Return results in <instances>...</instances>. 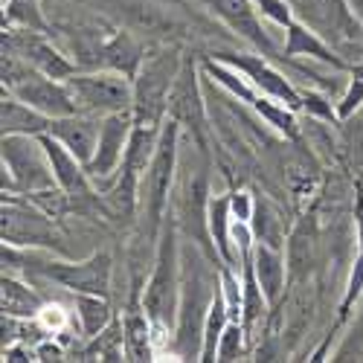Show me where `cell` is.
I'll list each match as a JSON object with an SVG mask.
<instances>
[{
	"mask_svg": "<svg viewBox=\"0 0 363 363\" xmlns=\"http://www.w3.org/2000/svg\"><path fill=\"white\" fill-rule=\"evenodd\" d=\"M180 245H177V224L166 216L160 235H157V253L151 264V277L143 288V306L151 325L166 331L177 323L180 306V285H184V264H180Z\"/></svg>",
	"mask_w": 363,
	"mask_h": 363,
	"instance_id": "cell-1",
	"label": "cell"
},
{
	"mask_svg": "<svg viewBox=\"0 0 363 363\" xmlns=\"http://www.w3.org/2000/svg\"><path fill=\"white\" fill-rule=\"evenodd\" d=\"M221 277L209 274V264L203 259H186L184 267V285H180V306H177V323H174V352L184 360L201 357L203 343V323L209 314V306L218 294Z\"/></svg>",
	"mask_w": 363,
	"mask_h": 363,
	"instance_id": "cell-2",
	"label": "cell"
},
{
	"mask_svg": "<svg viewBox=\"0 0 363 363\" xmlns=\"http://www.w3.org/2000/svg\"><path fill=\"white\" fill-rule=\"evenodd\" d=\"M177 140H180V123L166 119L160 143L155 148V157H151L143 174V184H140V216H143V224H148L151 238L160 235V227L166 221L169 189H172L174 169H177Z\"/></svg>",
	"mask_w": 363,
	"mask_h": 363,
	"instance_id": "cell-3",
	"label": "cell"
},
{
	"mask_svg": "<svg viewBox=\"0 0 363 363\" xmlns=\"http://www.w3.org/2000/svg\"><path fill=\"white\" fill-rule=\"evenodd\" d=\"M180 67L184 58L174 50H160L143 58V67L134 76V123H166Z\"/></svg>",
	"mask_w": 363,
	"mask_h": 363,
	"instance_id": "cell-4",
	"label": "cell"
},
{
	"mask_svg": "<svg viewBox=\"0 0 363 363\" xmlns=\"http://www.w3.org/2000/svg\"><path fill=\"white\" fill-rule=\"evenodd\" d=\"M65 82L76 99L79 113L111 116V113L134 111V82L116 70H108V67L76 70Z\"/></svg>",
	"mask_w": 363,
	"mask_h": 363,
	"instance_id": "cell-5",
	"label": "cell"
},
{
	"mask_svg": "<svg viewBox=\"0 0 363 363\" xmlns=\"http://www.w3.org/2000/svg\"><path fill=\"white\" fill-rule=\"evenodd\" d=\"M4 177H9V189L18 195H35L55 189V174L50 155L38 137L33 134H4Z\"/></svg>",
	"mask_w": 363,
	"mask_h": 363,
	"instance_id": "cell-6",
	"label": "cell"
},
{
	"mask_svg": "<svg viewBox=\"0 0 363 363\" xmlns=\"http://www.w3.org/2000/svg\"><path fill=\"white\" fill-rule=\"evenodd\" d=\"M29 264H18L15 270H26L33 279H47L62 285L70 294H111V256L108 253H94L84 262H62V259H38V256H23Z\"/></svg>",
	"mask_w": 363,
	"mask_h": 363,
	"instance_id": "cell-7",
	"label": "cell"
},
{
	"mask_svg": "<svg viewBox=\"0 0 363 363\" xmlns=\"http://www.w3.org/2000/svg\"><path fill=\"white\" fill-rule=\"evenodd\" d=\"M203 73L209 76V79H216L218 84H224L233 96H238L241 102H247L267 125H274L279 134H285V137H296V116H294V108H288V105H282V102H277L274 96H264L262 90H256L245 76H241L233 65H227V62H213V58H203Z\"/></svg>",
	"mask_w": 363,
	"mask_h": 363,
	"instance_id": "cell-8",
	"label": "cell"
},
{
	"mask_svg": "<svg viewBox=\"0 0 363 363\" xmlns=\"http://www.w3.org/2000/svg\"><path fill=\"white\" fill-rule=\"evenodd\" d=\"M58 233L52 230V216L33 201H18L4 195V245L15 247H44L65 253V245H58Z\"/></svg>",
	"mask_w": 363,
	"mask_h": 363,
	"instance_id": "cell-9",
	"label": "cell"
},
{
	"mask_svg": "<svg viewBox=\"0 0 363 363\" xmlns=\"http://www.w3.org/2000/svg\"><path fill=\"white\" fill-rule=\"evenodd\" d=\"M131 128H134V111L125 113H111L102 116V131H99V145L94 151V157L84 166L94 184L102 180H113L119 166L125 160V148L131 140Z\"/></svg>",
	"mask_w": 363,
	"mask_h": 363,
	"instance_id": "cell-10",
	"label": "cell"
},
{
	"mask_svg": "<svg viewBox=\"0 0 363 363\" xmlns=\"http://www.w3.org/2000/svg\"><path fill=\"white\" fill-rule=\"evenodd\" d=\"M221 62L233 65L241 76H245L256 90H262L264 96H274L277 102L288 105V108H302V94L285 79V73H279L274 65L264 62V55H253V52H218Z\"/></svg>",
	"mask_w": 363,
	"mask_h": 363,
	"instance_id": "cell-11",
	"label": "cell"
},
{
	"mask_svg": "<svg viewBox=\"0 0 363 363\" xmlns=\"http://www.w3.org/2000/svg\"><path fill=\"white\" fill-rule=\"evenodd\" d=\"M4 47L15 50L23 62H29L38 73H47L52 79H70L79 70L62 50L47 41L44 33H38V29H21V26L12 29V33L4 35Z\"/></svg>",
	"mask_w": 363,
	"mask_h": 363,
	"instance_id": "cell-12",
	"label": "cell"
},
{
	"mask_svg": "<svg viewBox=\"0 0 363 363\" xmlns=\"http://www.w3.org/2000/svg\"><path fill=\"white\" fill-rule=\"evenodd\" d=\"M6 90H9L12 96H18L21 102H26L29 108L47 113L50 119L79 113L76 99H73V94H70L67 82H65V79H52V76L38 73V70H33L26 79H21L18 84H12V87H6Z\"/></svg>",
	"mask_w": 363,
	"mask_h": 363,
	"instance_id": "cell-13",
	"label": "cell"
},
{
	"mask_svg": "<svg viewBox=\"0 0 363 363\" xmlns=\"http://www.w3.org/2000/svg\"><path fill=\"white\" fill-rule=\"evenodd\" d=\"M169 113L174 123H180V128H189L198 140V148H203V96L198 87V67L195 62L184 58V67H180V76L174 82L172 99H169Z\"/></svg>",
	"mask_w": 363,
	"mask_h": 363,
	"instance_id": "cell-14",
	"label": "cell"
},
{
	"mask_svg": "<svg viewBox=\"0 0 363 363\" xmlns=\"http://www.w3.org/2000/svg\"><path fill=\"white\" fill-rule=\"evenodd\" d=\"M206 6L213 9V15L227 23L235 35H241L245 41H250L253 47H259L262 52H270V35L262 26L256 0H206Z\"/></svg>",
	"mask_w": 363,
	"mask_h": 363,
	"instance_id": "cell-15",
	"label": "cell"
},
{
	"mask_svg": "<svg viewBox=\"0 0 363 363\" xmlns=\"http://www.w3.org/2000/svg\"><path fill=\"white\" fill-rule=\"evenodd\" d=\"M99 131H102V116H90V113L55 116L47 128V134H52L65 148H70L84 166L90 163L99 145Z\"/></svg>",
	"mask_w": 363,
	"mask_h": 363,
	"instance_id": "cell-16",
	"label": "cell"
},
{
	"mask_svg": "<svg viewBox=\"0 0 363 363\" xmlns=\"http://www.w3.org/2000/svg\"><path fill=\"white\" fill-rule=\"evenodd\" d=\"M253 270H256V279L270 302V308L279 306L291 279H288V262H285V250H277L270 245H262L256 241L253 247Z\"/></svg>",
	"mask_w": 363,
	"mask_h": 363,
	"instance_id": "cell-17",
	"label": "cell"
},
{
	"mask_svg": "<svg viewBox=\"0 0 363 363\" xmlns=\"http://www.w3.org/2000/svg\"><path fill=\"white\" fill-rule=\"evenodd\" d=\"M317 250V230L314 221L299 218L285 241V262H288V279L291 282H306L314 270V253Z\"/></svg>",
	"mask_w": 363,
	"mask_h": 363,
	"instance_id": "cell-18",
	"label": "cell"
},
{
	"mask_svg": "<svg viewBox=\"0 0 363 363\" xmlns=\"http://www.w3.org/2000/svg\"><path fill=\"white\" fill-rule=\"evenodd\" d=\"M285 58H311V62H323L328 67H335V70H352V65H346L343 58L331 50L317 33H311V29L306 23H299L294 21L288 26V38H285Z\"/></svg>",
	"mask_w": 363,
	"mask_h": 363,
	"instance_id": "cell-19",
	"label": "cell"
},
{
	"mask_svg": "<svg viewBox=\"0 0 363 363\" xmlns=\"http://www.w3.org/2000/svg\"><path fill=\"white\" fill-rule=\"evenodd\" d=\"M151 325L148 314H145V306H143V296H140V285H134V294H131V306L123 317V337H125V357L128 360H151Z\"/></svg>",
	"mask_w": 363,
	"mask_h": 363,
	"instance_id": "cell-20",
	"label": "cell"
},
{
	"mask_svg": "<svg viewBox=\"0 0 363 363\" xmlns=\"http://www.w3.org/2000/svg\"><path fill=\"white\" fill-rule=\"evenodd\" d=\"M206 224H209V235H213V245H216L221 262L241 270V264H235V262H241V256L233 245V195L209 198Z\"/></svg>",
	"mask_w": 363,
	"mask_h": 363,
	"instance_id": "cell-21",
	"label": "cell"
},
{
	"mask_svg": "<svg viewBox=\"0 0 363 363\" xmlns=\"http://www.w3.org/2000/svg\"><path fill=\"white\" fill-rule=\"evenodd\" d=\"M143 47L128 35V33H113L105 44H99V67H108V70H116L134 82V76L140 73L143 67Z\"/></svg>",
	"mask_w": 363,
	"mask_h": 363,
	"instance_id": "cell-22",
	"label": "cell"
},
{
	"mask_svg": "<svg viewBox=\"0 0 363 363\" xmlns=\"http://www.w3.org/2000/svg\"><path fill=\"white\" fill-rule=\"evenodd\" d=\"M0 123H4V134H47L52 119L35 108H29L18 96H12L9 90L4 94V108H0Z\"/></svg>",
	"mask_w": 363,
	"mask_h": 363,
	"instance_id": "cell-23",
	"label": "cell"
},
{
	"mask_svg": "<svg viewBox=\"0 0 363 363\" xmlns=\"http://www.w3.org/2000/svg\"><path fill=\"white\" fill-rule=\"evenodd\" d=\"M41 311H47V299L35 288L15 279L6 270L4 274V314L18 317V320H35L41 317Z\"/></svg>",
	"mask_w": 363,
	"mask_h": 363,
	"instance_id": "cell-24",
	"label": "cell"
},
{
	"mask_svg": "<svg viewBox=\"0 0 363 363\" xmlns=\"http://www.w3.org/2000/svg\"><path fill=\"white\" fill-rule=\"evenodd\" d=\"M250 227H253V235L262 241V245H270V247H277V250H285V241H288V233H291V230H285L282 213H279V209L270 203V201L256 198Z\"/></svg>",
	"mask_w": 363,
	"mask_h": 363,
	"instance_id": "cell-25",
	"label": "cell"
},
{
	"mask_svg": "<svg viewBox=\"0 0 363 363\" xmlns=\"http://www.w3.org/2000/svg\"><path fill=\"white\" fill-rule=\"evenodd\" d=\"M73 302H76V317H79V325L84 331V337H96L99 331H105L113 323L108 296H99V294H73Z\"/></svg>",
	"mask_w": 363,
	"mask_h": 363,
	"instance_id": "cell-26",
	"label": "cell"
},
{
	"mask_svg": "<svg viewBox=\"0 0 363 363\" xmlns=\"http://www.w3.org/2000/svg\"><path fill=\"white\" fill-rule=\"evenodd\" d=\"M233 323L230 317V308L224 302V294H221V285H218V294L213 299V306H209V314H206V323H203V343H201V357L198 360H216L218 354V340L224 335V328Z\"/></svg>",
	"mask_w": 363,
	"mask_h": 363,
	"instance_id": "cell-27",
	"label": "cell"
},
{
	"mask_svg": "<svg viewBox=\"0 0 363 363\" xmlns=\"http://www.w3.org/2000/svg\"><path fill=\"white\" fill-rule=\"evenodd\" d=\"M6 15L21 29H38V33H44V29H47V23H44V18L38 12V0H9Z\"/></svg>",
	"mask_w": 363,
	"mask_h": 363,
	"instance_id": "cell-28",
	"label": "cell"
},
{
	"mask_svg": "<svg viewBox=\"0 0 363 363\" xmlns=\"http://www.w3.org/2000/svg\"><path fill=\"white\" fill-rule=\"evenodd\" d=\"M245 340H247V331L245 325H241L238 320H233L227 328H224V335L218 340V354L216 360H238L241 354H245Z\"/></svg>",
	"mask_w": 363,
	"mask_h": 363,
	"instance_id": "cell-29",
	"label": "cell"
},
{
	"mask_svg": "<svg viewBox=\"0 0 363 363\" xmlns=\"http://www.w3.org/2000/svg\"><path fill=\"white\" fill-rule=\"evenodd\" d=\"M349 76H352V82H349V87H346L343 99L337 102V116H340V119L352 116V113L363 105V65L352 67V70H349Z\"/></svg>",
	"mask_w": 363,
	"mask_h": 363,
	"instance_id": "cell-30",
	"label": "cell"
},
{
	"mask_svg": "<svg viewBox=\"0 0 363 363\" xmlns=\"http://www.w3.org/2000/svg\"><path fill=\"white\" fill-rule=\"evenodd\" d=\"M363 294V250L357 253L354 259V267H352V277H349V288H346V296H343V306H340V317H346L352 311V306L360 299Z\"/></svg>",
	"mask_w": 363,
	"mask_h": 363,
	"instance_id": "cell-31",
	"label": "cell"
},
{
	"mask_svg": "<svg viewBox=\"0 0 363 363\" xmlns=\"http://www.w3.org/2000/svg\"><path fill=\"white\" fill-rule=\"evenodd\" d=\"M256 9L262 18L274 21L277 26H291L294 23V15H291V6L285 4V0H256Z\"/></svg>",
	"mask_w": 363,
	"mask_h": 363,
	"instance_id": "cell-32",
	"label": "cell"
},
{
	"mask_svg": "<svg viewBox=\"0 0 363 363\" xmlns=\"http://www.w3.org/2000/svg\"><path fill=\"white\" fill-rule=\"evenodd\" d=\"M302 94V111H308L320 119H337V108H331V102L323 94H314V90H299Z\"/></svg>",
	"mask_w": 363,
	"mask_h": 363,
	"instance_id": "cell-33",
	"label": "cell"
},
{
	"mask_svg": "<svg viewBox=\"0 0 363 363\" xmlns=\"http://www.w3.org/2000/svg\"><path fill=\"white\" fill-rule=\"evenodd\" d=\"M253 206H256V201L247 192H235L233 195V218L235 221H250L253 218Z\"/></svg>",
	"mask_w": 363,
	"mask_h": 363,
	"instance_id": "cell-34",
	"label": "cell"
},
{
	"mask_svg": "<svg viewBox=\"0 0 363 363\" xmlns=\"http://www.w3.org/2000/svg\"><path fill=\"white\" fill-rule=\"evenodd\" d=\"M38 360H62V349L52 346V343H38Z\"/></svg>",
	"mask_w": 363,
	"mask_h": 363,
	"instance_id": "cell-35",
	"label": "cell"
}]
</instances>
